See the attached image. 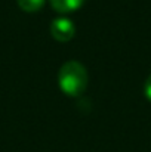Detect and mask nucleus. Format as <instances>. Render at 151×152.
Here are the masks:
<instances>
[{"instance_id":"nucleus-1","label":"nucleus","mask_w":151,"mask_h":152,"mask_svg":"<svg viewBox=\"0 0 151 152\" xmlns=\"http://www.w3.org/2000/svg\"><path fill=\"white\" fill-rule=\"evenodd\" d=\"M88 81V71L85 65L79 61H67L58 71V84L61 90L71 98H79L86 90Z\"/></svg>"},{"instance_id":"nucleus-2","label":"nucleus","mask_w":151,"mask_h":152,"mask_svg":"<svg viewBox=\"0 0 151 152\" xmlns=\"http://www.w3.org/2000/svg\"><path fill=\"white\" fill-rule=\"evenodd\" d=\"M76 33L74 22L70 18H55L50 24V34L58 42H70Z\"/></svg>"},{"instance_id":"nucleus-3","label":"nucleus","mask_w":151,"mask_h":152,"mask_svg":"<svg viewBox=\"0 0 151 152\" xmlns=\"http://www.w3.org/2000/svg\"><path fill=\"white\" fill-rule=\"evenodd\" d=\"M83 3H85V0H50L52 7L61 13L73 12V10L79 9Z\"/></svg>"},{"instance_id":"nucleus-5","label":"nucleus","mask_w":151,"mask_h":152,"mask_svg":"<svg viewBox=\"0 0 151 152\" xmlns=\"http://www.w3.org/2000/svg\"><path fill=\"white\" fill-rule=\"evenodd\" d=\"M144 95L148 101H151V74L147 77V80L144 83Z\"/></svg>"},{"instance_id":"nucleus-4","label":"nucleus","mask_w":151,"mask_h":152,"mask_svg":"<svg viewBox=\"0 0 151 152\" xmlns=\"http://www.w3.org/2000/svg\"><path fill=\"white\" fill-rule=\"evenodd\" d=\"M16 3L25 12H36L45 4V0H16Z\"/></svg>"}]
</instances>
